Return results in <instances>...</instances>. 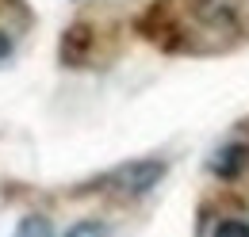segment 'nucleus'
<instances>
[{
    "label": "nucleus",
    "mask_w": 249,
    "mask_h": 237,
    "mask_svg": "<svg viewBox=\"0 0 249 237\" xmlns=\"http://www.w3.org/2000/svg\"><path fill=\"white\" fill-rule=\"evenodd\" d=\"M161 176H165V165H161V161H134V165L115 169L111 176L100 180V184H107V187H115V191H123V195H146Z\"/></svg>",
    "instance_id": "nucleus-1"
},
{
    "label": "nucleus",
    "mask_w": 249,
    "mask_h": 237,
    "mask_svg": "<svg viewBox=\"0 0 249 237\" xmlns=\"http://www.w3.org/2000/svg\"><path fill=\"white\" fill-rule=\"evenodd\" d=\"M246 161H249V149L242 142H222L211 153V161H207V172L218 180H234V176L246 172Z\"/></svg>",
    "instance_id": "nucleus-2"
},
{
    "label": "nucleus",
    "mask_w": 249,
    "mask_h": 237,
    "mask_svg": "<svg viewBox=\"0 0 249 237\" xmlns=\"http://www.w3.org/2000/svg\"><path fill=\"white\" fill-rule=\"evenodd\" d=\"M12 237H54V226H50L46 214H27V218L16 226Z\"/></svg>",
    "instance_id": "nucleus-3"
},
{
    "label": "nucleus",
    "mask_w": 249,
    "mask_h": 237,
    "mask_svg": "<svg viewBox=\"0 0 249 237\" xmlns=\"http://www.w3.org/2000/svg\"><path fill=\"white\" fill-rule=\"evenodd\" d=\"M107 234H111L107 222H100V218H81V222H73L62 237H107Z\"/></svg>",
    "instance_id": "nucleus-4"
},
{
    "label": "nucleus",
    "mask_w": 249,
    "mask_h": 237,
    "mask_svg": "<svg viewBox=\"0 0 249 237\" xmlns=\"http://www.w3.org/2000/svg\"><path fill=\"white\" fill-rule=\"evenodd\" d=\"M211 237H249V222H242V218H222L215 230H211Z\"/></svg>",
    "instance_id": "nucleus-5"
},
{
    "label": "nucleus",
    "mask_w": 249,
    "mask_h": 237,
    "mask_svg": "<svg viewBox=\"0 0 249 237\" xmlns=\"http://www.w3.org/2000/svg\"><path fill=\"white\" fill-rule=\"evenodd\" d=\"M8 54H12V38H8V34H4V31H0V61L8 58Z\"/></svg>",
    "instance_id": "nucleus-6"
}]
</instances>
